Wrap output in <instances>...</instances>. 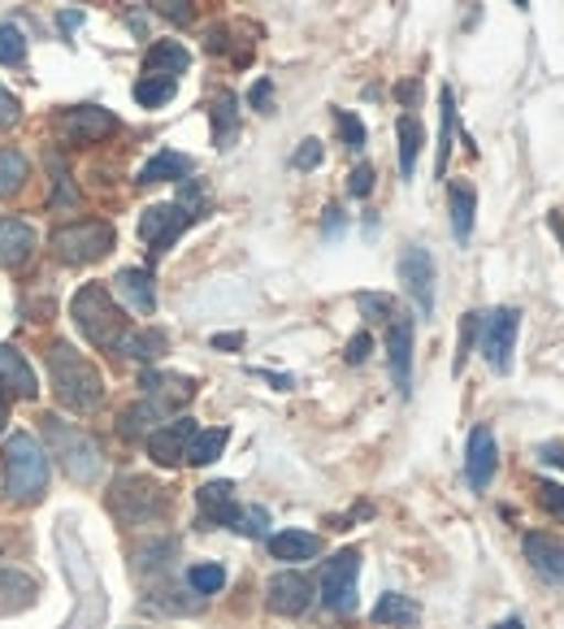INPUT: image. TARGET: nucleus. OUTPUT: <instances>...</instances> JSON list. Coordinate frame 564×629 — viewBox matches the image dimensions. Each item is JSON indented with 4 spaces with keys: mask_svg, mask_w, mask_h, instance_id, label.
Segmentation results:
<instances>
[{
    "mask_svg": "<svg viewBox=\"0 0 564 629\" xmlns=\"http://www.w3.org/2000/svg\"><path fill=\"white\" fill-rule=\"evenodd\" d=\"M495 629H525V626H521V621L512 617V621H499V626H495Z\"/></svg>",
    "mask_w": 564,
    "mask_h": 629,
    "instance_id": "4d7b16f0",
    "label": "nucleus"
},
{
    "mask_svg": "<svg viewBox=\"0 0 564 629\" xmlns=\"http://www.w3.org/2000/svg\"><path fill=\"white\" fill-rule=\"evenodd\" d=\"M369 348H373V339L360 330L352 344H348V365H360V360H369Z\"/></svg>",
    "mask_w": 564,
    "mask_h": 629,
    "instance_id": "8fccbe9b",
    "label": "nucleus"
},
{
    "mask_svg": "<svg viewBox=\"0 0 564 629\" xmlns=\"http://www.w3.org/2000/svg\"><path fill=\"white\" fill-rule=\"evenodd\" d=\"M187 586H192L200 599H205V595H217V590L226 586V568H221V564H192Z\"/></svg>",
    "mask_w": 564,
    "mask_h": 629,
    "instance_id": "c9c22d12",
    "label": "nucleus"
},
{
    "mask_svg": "<svg viewBox=\"0 0 564 629\" xmlns=\"http://www.w3.org/2000/svg\"><path fill=\"white\" fill-rule=\"evenodd\" d=\"M170 348V335L165 330H156V326H148V330H127L122 339H118V356H127V360H156L161 351Z\"/></svg>",
    "mask_w": 564,
    "mask_h": 629,
    "instance_id": "a878e982",
    "label": "nucleus"
},
{
    "mask_svg": "<svg viewBox=\"0 0 564 629\" xmlns=\"http://www.w3.org/2000/svg\"><path fill=\"white\" fill-rule=\"evenodd\" d=\"M417 617H422V604H417V599H409V595H400V590L382 595V599L373 604V612H369V621H373V626H382V629L417 626Z\"/></svg>",
    "mask_w": 564,
    "mask_h": 629,
    "instance_id": "4be33fe9",
    "label": "nucleus"
},
{
    "mask_svg": "<svg viewBox=\"0 0 564 629\" xmlns=\"http://www.w3.org/2000/svg\"><path fill=\"white\" fill-rule=\"evenodd\" d=\"M143 391H148V404L156 409V413H174V409H183V404H192V395H196V382L192 378H183V373H143Z\"/></svg>",
    "mask_w": 564,
    "mask_h": 629,
    "instance_id": "dca6fc26",
    "label": "nucleus"
},
{
    "mask_svg": "<svg viewBox=\"0 0 564 629\" xmlns=\"http://www.w3.org/2000/svg\"><path fill=\"white\" fill-rule=\"evenodd\" d=\"M226 443H230V430H226V425L196 430V438H192V447H187V460H192V465H213V460L226 452Z\"/></svg>",
    "mask_w": 564,
    "mask_h": 629,
    "instance_id": "c756f323",
    "label": "nucleus"
},
{
    "mask_svg": "<svg viewBox=\"0 0 564 629\" xmlns=\"http://www.w3.org/2000/svg\"><path fill=\"white\" fill-rule=\"evenodd\" d=\"M495 465H499V452H495L491 425H474L469 430V447H465V478H469V487L474 490L491 487Z\"/></svg>",
    "mask_w": 564,
    "mask_h": 629,
    "instance_id": "2eb2a0df",
    "label": "nucleus"
},
{
    "mask_svg": "<svg viewBox=\"0 0 564 629\" xmlns=\"http://www.w3.org/2000/svg\"><path fill=\"white\" fill-rule=\"evenodd\" d=\"M18 118H22V105H18V96L0 87V127H13Z\"/></svg>",
    "mask_w": 564,
    "mask_h": 629,
    "instance_id": "09e8293b",
    "label": "nucleus"
},
{
    "mask_svg": "<svg viewBox=\"0 0 564 629\" xmlns=\"http://www.w3.org/2000/svg\"><path fill=\"white\" fill-rule=\"evenodd\" d=\"M447 200H452V235H456V243H469V235H474V213H478L474 187H469V183H452Z\"/></svg>",
    "mask_w": 564,
    "mask_h": 629,
    "instance_id": "bb28decb",
    "label": "nucleus"
},
{
    "mask_svg": "<svg viewBox=\"0 0 564 629\" xmlns=\"http://www.w3.org/2000/svg\"><path fill=\"white\" fill-rule=\"evenodd\" d=\"M118 291H122V300L135 308V313H156V279L148 274V270H122L118 274Z\"/></svg>",
    "mask_w": 564,
    "mask_h": 629,
    "instance_id": "b1692460",
    "label": "nucleus"
},
{
    "mask_svg": "<svg viewBox=\"0 0 564 629\" xmlns=\"http://www.w3.org/2000/svg\"><path fill=\"white\" fill-rule=\"evenodd\" d=\"M57 131L66 135V143H100L118 131V118L100 105H78L57 118Z\"/></svg>",
    "mask_w": 564,
    "mask_h": 629,
    "instance_id": "9d476101",
    "label": "nucleus"
},
{
    "mask_svg": "<svg viewBox=\"0 0 564 629\" xmlns=\"http://www.w3.org/2000/svg\"><path fill=\"white\" fill-rule=\"evenodd\" d=\"M512 4H517V9H530V0H512Z\"/></svg>",
    "mask_w": 564,
    "mask_h": 629,
    "instance_id": "13d9d810",
    "label": "nucleus"
},
{
    "mask_svg": "<svg viewBox=\"0 0 564 629\" xmlns=\"http://www.w3.org/2000/svg\"><path fill=\"white\" fill-rule=\"evenodd\" d=\"M525 560L543 582H564V543H556L552 534H525Z\"/></svg>",
    "mask_w": 564,
    "mask_h": 629,
    "instance_id": "a211bd4d",
    "label": "nucleus"
},
{
    "mask_svg": "<svg viewBox=\"0 0 564 629\" xmlns=\"http://www.w3.org/2000/svg\"><path fill=\"white\" fill-rule=\"evenodd\" d=\"M438 109H443V131H438V178L447 174V152H452V131H456V96L452 87L438 91Z\"/></svg>",
    "mask_w": 564,
    "mask_h": 629,
    "instance_id": "72a5a7b5",
    "label": "nucleus"
},
{
    "mask_svg": "<svg viewBox=\"0 0 564 629\" xmlns=\"http://www.w3.org/2000/svg\"><path fill=\"white\" fill-rule=\"evenodd\" d=\"M539 456H543V460H552V465H561V469H564V447H561V443H543V447H539Z\"/></svg>",
    "mask_w": 564,
    "mask_h": 629,
    "instance_id": "603ef678",
    "label": "nucleus"
},
{
    "mask_svg": "<svg viewBox=\"0 0 564 629\" xmlns=\"http://www.w3.org/2000/svg\"><path fill=\"white\" fill-rule=\"evenodd\" d=\"M53 252L66 265H96L113 252V226L100 217H78L53 230Z\"/></svg>",
    "mask_w": 564,
    "mask_h": 629,
    "instance_id": "39448f33",
    "label": "nucleus"
},
{
    "mask_svg": "<svg viewBox=\"0 0 564 629\" xmlns=\"http://www.w3.org/2000/svg\"><path fill=\"white\" fill-rule=\"evenodd\" d=\"M165 556H174V543H170V539L148 543V547H140V552H135L140 568H165Z\"/></svg>",
    "mask_w": 564,
    "mask_h": 629,
    "instance_id": "79ce46f5",
    "label": "nucleus"
},
{
    "mask_svg": "<svg viewBox=\"0 0 564 629\" xmlns=\"http://www.w3.org/2000/svg\"><path fill=\"white\" fill-rule=\"evenodd\" d=\"M4 425H9V391L0 387V434H4Z\"/></svg>",
    "mask_w": 564,
    "mask_h": 629,
    "instance_id": "864d4df0",
    "label": "nucleus"
},
{
    "mask_svg": "<svg viewBox=\"0 0 564 629\" xmlns=\"http://www.w3.org/2000/svg\"><path fill=\"white\" fill-rule=\"evenodd\" d=\"M31 595H35V582H31V577H22L18 568H0V612L26 608Z\"/></svg>",
    "mask_w": 564,
    "mask_h": 629,
    "instance_id": "7c9ffc66",
    "label": "nucleus"
},
{
    "mask_svg": "<svg viewBox=\"0 0 564 629\" xmlns=\"http://www.w3.org/2000/svg\"><path fill=\"white\" fill-rule=\"evenodd\" d=\"M213 348H217V351H235V348H243V335H213Z\"/></svg>",
    "mask_w": 564,
    "mask_h": 629,
    "instance_id": "3c124183",
    "label": "nucleus"
},
{
    "mask_svg": "<svg viewBox=\"0 0 564 629\" xmlns=\"http://www.w3.org/2000/svg\"><path fill=\"white\" fill-rule=\"evenodd\" d=\"M78 22H83V13H78V9H70V13H62V26H66V31H74Z\"/></svg>",
    "mask_w": 564,
    "mask_h": 629,
    "instance_id": "5fc2aeb1",
    "label": "nucleus"
},
{
    "mask_svg": "<svg viewBox=\"0 0 564 629\" xmlns=\"http://www.w3.org/2000/svg\"><path fill=\"white\" fill-rule=\"evenodd\" d=\"M474 335H478V313H465V322H460V351H456V373L465 369V356L474 348Z\"/></svg>",
    "mask_w": 564,
    "mask_h": 629,
    "instance_id": "c03bdc74",
    "label": "nucleus"
},
{
    "mask_svg": "<svg viewBox=\"0 0 564 629\" xmlns=\"http://www.w3.org/2000/svg\"><path fill=\"white\" fill-rule=\"evenodd\" d=\"M40 430H44V438H48V447H53L57 465L70 474V482L87 487V482H96V478H100V469H105V452H100V443H96L83 425H70V421L44 413V417H40Z\"/></svg>",
    "mask_w": 564,
    "mask_h": 629,
    "instance_id": "f03ea898",
    "label": "nucleus"
},
{
    "mask_svg": "<svg viewBox=\"0 0 564 629\" xmlns=\"http://www.w3.org/2000/svg\"><path fill=\"white\" fill-rule=\"evenodd\" d=\"M70 317H74V326L87 335V344H91V348H105V351L118 348V339L131 330L127 317H122V308L113 304V295H109L100 282H87V286L74 291Z\"/></svg>",
    "mask_w": 564,
    "mask_h": 629,
    "instance_id": "20e7f679",
    "label": "nucleus"
},
{
    "mask_svg": "<svg viewBox=\"0 0 564 629\" xmlns=\"http://www.w3.org/2000/svg\"><path fill=\"white\" fill-rule=\"evenodd\" d=\"M387 351H391V378L400 387V395L413 391V317L395 313L387 322Z\"/></svg>",
    "mask_w": 564,
    "mask_h": 629,
    "instance_id": "ddd939ff",
    "label": "nucleus"
},
{
    "mask_svg": "<svg viewBox=\"0 0 564 629\" xmlns=\"http://www.w3.org/2000/svg\"><path fill=\"white\" fill-rule=\"evenodd\" d=\"M192 217H196V213H187L183 205H152V209H143L140 239L148 243V257H152V261L165 257V252L178 243V235L192 226Z\"/></svg>",
    "mask_w": 564,
    "mask_h": 629,
    "instance_id": "6e6552de",
    "label": "nucleus"
},
{
    "mask_svg": "<svg viewBox=\"0 0 564 629\" xmlns=\"http://www.w3.org/2000/svg\"><path fill=\"white\" fill-rule=\"evenodd\" d=\"M44 360H48V378H53V395L62 400V409H70L78 417H87V413H96L100 404H105V378H100V369L83 356V351L66 344V339H53L48 351H44Z\"/></svg>",
    "mask_w": 564,
    "mask_h": 629,
    "instance_id": "f257e3e1",
    "label": "nucleus"
},
{
    "mask_svg": "<svg viewBox=\"0 0 564 629\" xmlns=\"http://www.w3.org/2000/svg\"><path fill=\"white\" fill-rule=\"evenodd\" d=\"M348 192H352L356 200H365V196L373 192V165H356L352 183H348Z\"/></svg>",
    "mask_w": 564,
    "mask_h": 629,
    "instance_id": "a18cd8bd",
    "label": "nucleus"
},
{
    "mask_svg": "<svg viewBox=\"0 0 564 629\" xmlns=\"http://www.w3.org/2000/svg\"><path fill=\"white\" fill-rule=\"evenodd\" d=\"M4 490L13 503H40L48 490V456L35 434L4 438Z\"/></svg>",
    "mask_w": 564,
    "mask_h": 629,
    "instance_id": "7ed1b4c3",
    "label": "nucleus"
},
{
    "mask_svg": "<svg viewBox=\"0 0 564 629\" xmlns=\"http://www.w3.org/2000/svg\"><path fill=\"white\" fill-rule=\"evenodd\" d=\"M400 100H417V83H404V87H400Z\"/></svg>",
    "mask_w": 564,
    "mask_h": 629,
    "instance_id": "6e6d98bb",
    "label": "nucleus"
},
{
    "mask_svg": "<svg viewBox=\"0 0 564 629\" xmlns=\"http://www.w3.org/2000/svg\"><path fill=\"white\" fill-rule=\"evenodd\" d=\"M270 552H274V560L300 564V560L322 556V539H317V534H308V530H282V534L270 539Z\"/></svg>",
    "mask_w": 564,
    "mask_h": 629,
    "instance_id": "393cba45",
    "label": "nucleus"
},
{
    "mask_svg": "<svg viewBox=\"0 0 564 629\" xmlns=\"http://www.w3.org/2000/svg\"><path fill=\"white\" fill-rule=\"evenodd\" d=\"M109 508L127 525H148V521H156V517L170 512V495H165V487H156L152 478H143V474H127V478L113 482Z\"/></svg>",
    "mask_w": 564,
    "mask_h": 629,
    "instance_id": "423d86ee",
    "label": "nucleus"
},
{
    "mask_svg": "<svg viewBox=\"0 0 564 629\" xmlns=\"http://www.w3.org/2000/svg\"><path fill=\"white\" fill-rule=\"evenodd\" d=\"M478 330H482V351H487L491 369L495 373H508L512 348H517V330H521V313L517 308H495V313H487L478 322Z\"/></svg>",
    "mask_w": 564,
    "mask_h": 629,
    "instance_id": "1a4fd4ad",
    "label": "nucleus"
},
{
    "mask_svg": "<svg viewBox=\"0 0 564 629\" xmlns=\"http://www.w3.org/2000/svg\"><path fill=\"white\" fill-rule=\"evenodd\" d=\"M174 91H178V83H174V78H156V74H148V78L135 83V100H140L143 109L170 105V100H174Z\"/></svg>",
    "mask_w": 564,
    "mask_h": 629,
    "instance_id": "f704fd0d",
    "label": "nucleus"
},
{
    "mask_svg": "<svg viewBox=\"0 0 564 629\" xmlns=\"http://www.w3.org/2000/svg\"><path fill=\"white\" fill-rule=\"evenodd\" d=\"M192 170H196L192 156H183V152H156L140 170V183L143 187H152V183H187Z\"/></svg>",
    "mask_w": 564,
    "mask_h": 629,
    "instance_id": "5701e85b",
    "label": "nucleus"
},
{
    "mask_svg": "<svg viewBox=\"0 0 564 629\" xmlns=\"http://www.w3.org/2000/svg\"><path fill=\"white\" fill-rule=\"evenodd\" d=\"M156 417H161V413H156V409H152V404L143 400V404L127 409V413L118 417V434H122L127 443H135V438H148V434L156 430Z\"/></svg>",
    "mask_w": 564,
    "mask_h": 629,
    "instance_id": "2f4dec72",
    "label": "nucleus"
},
{
    "mask_svg": "<svg viewBox=\"0 0 564 629\" xmlns=\"http://www.w3.org/2000/svg\"><path fill=\"white\" fill-rule=\"evenodd\" d=\"M395 135H400V174L413 178V174H417L422 143H425V131H422V122H417V113H404V118L395 122Z\"/></svg>",
    "mask_w": 564,
    "mask_h": 629,
    "instance_id": "c85d7f7f",
    "label": "nucleus"
},
{
    "mask_svg": "<svg viewBox=\"0 0 564 629\" xmlns=\"http://www.w3.org/2000/svg\"><path fill=\"white\" fill-rule=\"evenodd\" d=\"M192 438H196V421L192 417H178V421H170V425H156V430L148 434V456H152L156 465L174 469V465H183V460H187Z\"/></svg>",
    "mask_w": 564,
    "mask_h": 629,
    "instance_id": "f8f14e48",
    "label": "nucleus"
},
{
    "mask_svg": "<svg viewBox=\"0 0 564 629\" xmlns=\"http://www.w3.org/2000/svg\"><path fill=\"white\" fill-rule=\"evenodd\" d=\"M539 503H543V512H552L556 521H564V487L561 482H539Z\"/></svg>",
    "mask_w": 564,
    "mask_h": 629,
    "instance_id": "37998d69",
    "label": "nucleus"
},
{
    "mask_svg": "<svg viewBox=\"0 0 564 629\" xmlns=\"http://www.w3.org/2000/svg\"><path fill=\"white\" fill-rule=\"evenodd\" d=\"M356 304H360V313H365L369 322H391V317H395V300H391V295L365 291V295H356Z\"/></svg>",
    "mask_w": 564,
    "mask_h": 629,
    "instance_id": "58836bf2",
    "label": "nucleus"
},
{
    "mask_svg": "<svg viewBox=\"0 0 564 629\" xmlns=\"http://www.w3.org/2000/svg\"><path fill=\"white\" fill-rule=\"evenodd\" d=\"M161 18H170L174 26H187L192 18H196V9H192V0H148Z\"/></svg>",
    "mask_w": 564,
    "mask_h": 629,
    "instance_id": "a19ab883",
    "label": "nucleus"
},
{
    "mask_svg": "<svg viewBox=\"0 0 564 629\" xmlns=\"http://www.w3.org/2000/svg\"><path fill=\"white\" fill-rule=\"evenodd\" d=\"M248 100H252V109H261V113H270V105H274V83L270 78H261L252 91H248Z\"/></svg>",
    "mask_w": 564,
    "mask_h": 629,
    "instance_id": "de8ad7c7",
    "label": "nucleus"
},
{
    "mask_svg": "<svg viewBox=\"0 0 564 629\" xmlns=\"http://www.w3.org/2000/svg\"><path fill=\"white\" fill-rule=\"evenodd\" d=\"M31 257H35V230H31V221L4 217L0 221V265L4 270H22Z\"/></svg>",
    "mask_w": 564,
    "mask_h": 629,
    "instance_id": "f3484780",
    "label": "nucleus"
},
{
    "mask_svg": "<svg viewBox=\"0 0 564 629\" xmlns=\"http://www.w3.org/2000/svg\"><path fill=\"white\" fill-rule=\"evenodd\" d=\"M0 62L4 66H22L26 62V35L18 26H0Z\"/></svg>",
    "mask_w": 564,
    "mask_h": 629,
    "instance_id": "4c0bfd02",
    "label": "nucleus"
},
{
    "mask_svg": "<svg viewBox=\"0 0 564 629\" xmlns=\"http://www.w3.org/2000/svg\"><path fill=\"white\" fill-rule=\"evenodd\" d=\"M22 183H26V156L13 148H0V200L22 192Z\"/></svg>",
    "mask_w": 564,
    "mask_h": 629,
    "instance_id": "473e14b6",
    "label": "nucleus"
},
{
    "mask_svg": "<svg viewBox=\"0 0 564 629\" xmlns=\"http://www.w3.org/2000/svg\"><path fill=\"white\" fill-rule=\"evenodd\" d=\"M335 122H339V135H344V143H348V152H360L365 148V122L356 118V113H348V109H335Z\"/></svg>",
    "mask_w": 564,
    "mask_h": 629,
    "instance_id": "ea45409f",
    "label": "nucleus"
},
{
    "mask_svg": "<svg viewBox=\"0 0 564 629\" xmlns=\"http://www.w3.org/2000/svg\"><path fill=\"white\" fill-rule=\"evenodd\" d=\"M209 118H213V143H217V148H230L235 135H239V100H235L230 91H217Z\"/></svg>",
    "mask_w": 564,
    "mask_h": 629,
    "instance_id": "cd10ccee",
    "label": "nucleus"
},
{
    "mask_svg": "<svg viewBox=\"0 0 564 629\" xmlns=\"http://www.w3.org/2000/svg\"><path fill=\"white\" fill-rule=\"evenodd\" d=\"M265 525H270V512H265V508H239V517L230 521V530L243 534V539H261Z\"/></svg>",
    "mask_w": 564,
    "mask_h": 629,
    "instance_id": "e433bc0d",
    "label": "nucleus"
},
{
    "mask_svg": "<svg viewBox=\"0 0 564 629\" xmlns=\"http://www.w3.org/2000/svg\"><path fill=\"white\" fill-rule=\"evenodd\" d=\"M187 66H192V53L174 40H156L143 53V74H156V78H178V74H187Z\"/></svg>",
    "mask_w": 564,
    "mask_h": 629,
    "instance_id": "412c9836",
    "label": "nucleus"
},
{
    "mask_svg": "<svg viewBox=\"0 0 564 629\" xmlns=\"http://www.w3.org/2000/svg\"><path fill=\"white\" fill-rule=\"evenodd\" d=\"M265 604H270V612H279V617H304L308 604H313V582H308L304 573H295V568L274 573L270 586H265Z\"/></svg>",
    "mask_w": 564,
    "mask_h": 629,
    "instance_id": "9b49d317",
    "label": "nucleus"
},
{
    "mask_svg": "<svg viewBox=\"0 0 564 629\" xmlns=\"http://www.w3.org/2000/svg\"><path fill=\"white\" fill-rule=\"evenodd\" d=\"M0 387L18 400H35L40 395V382L31 373V365L22 360V351H13L9 344H0Z\"/></svg>",
    "mask_w": 564,
    "mask_h": 629,
    "instance_id": "aec40b11",
    "label": "nucleus"
},
{
    "mask_svg": "<svg viewBox=\"0 0 564 629\" xmlns=\"http://www.w3.org/2000/svg\"><path fill=\"white\" fill-rule=\"evenodd\" d=\"M317 165H322V143L304 140L300 152H295V170H317Z\"/></svg>",
    "mask_w": 564,
    "mask_h": 629,
    "instance_id": "49530a36",
    "label": "nucleus"
},
{
    "mask_svg": "<svg viewBox=\"0 0 564 629\" xmlns=\"http://www.w3.org/2000/svg\"><path fill=\"white\" fill-rule=\"evenodd\" d=\"M400 282L417 300L422 313H434V257L425 252L422 243L404 248V257H400Z\"/></svg>",
    "mask_w": 564,
    "mask_h": 629,
    "instance_id": "4468645a",
    "label": "nucleus"
},
{
    "mask_svg": "<svg viewBox=\"0 0 564 629\" xmlns=\"http://www.w3.org/2000/svg\"><path fill=\"white\" fill-rule=\"evenodd\" d=\"M356 577H360V552H356V547H344L339 556L326 560V573H322V604H326V612L352 617Z\"/></svg>",
    "mask_w": 564,
    "mask_h": 629,
    "instance_id": "0eeeda50",
    "label": "nucleus"
},
{
    "mask_svg": "<svg viewBox=\"0 0 564 629\" xmlns=\"http://www.w3.org/2000/svg\"><path fill=\"white\" fill-rule=\"evenodd\" d=\"M196 503H200V525H230L239 517V503H235V487L230 482H205L196 490Z\"/></svg>",
    "mask_w": 564,
    "mask_h": 629,
    "instance_id": "6ab92c4d",
    "label": "nucleus"
}]
</instances>
